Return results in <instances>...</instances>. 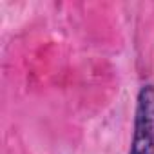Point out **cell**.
<instances>
[{"label": "cell", "instance_id": "1", "mask_svg": "<svg viewBox=\"0 0 154 154\" xmlns=\"http://www.w3.org/2000/svg\"><path fill=\"white\" fill-rule=\"evenodd\" d=\"M129 154H154V85L140 89L134 112V132Z\"/></svg>", "mask_w": 154, "mask_h": 154}]
</instances>
